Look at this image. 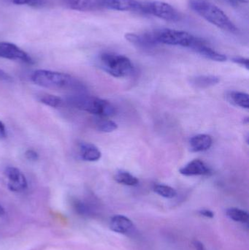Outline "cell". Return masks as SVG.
I'll return each mask as SVG.
<instances>
[{"instance_id": "cell-1", "label": "cell", "mask_w": 249, "mask_h": 250, "mask_svg": "<svg viewBox=\"0 0 249 250\" xmlns=\"http://www.w3.org/2000/svg\"><path fill=\"white\" fill-rule=\"evenodd\" d=\"M189 3L192 10L216 27L230 33L238 32L226 13L209 0H189Z\"/></svg>"}, {"instance_id": "cell-2", "label": "cell", "mask_w": 249, "mask_h": 250, "mask_svg": "<svg viewBox=\"0 0 249 250\" xmlns=\"http://www.w3.org/2000/svg\"><path fill=\"white\" fill-rule=\"evenodd\" d=\"M31 80L35 84L47 89L80 90L83 86L76 79L67 73L49 70H35Z\"/></svg>"}, {"instance_id": "cell-3", "label": "cell", "mask_w": 249, "mask_h": 250, "mask_svg": "<svg viewBox=\"0 0 249 250\" xmlns=\"http://www.w3.org/2000/svg\"><path fill=\"white\" fill-rule=\"evenodd\" d=\"M67 103L72 106L100 117H111L116 113L115 107L105 100L89 95H70Z\"/></svg>"}, {"instance_id": "cell-4", "label": "cell", "mask_w": 249, "mask_h": 250, "mask_svg": "<svg viewBox=\"0 0 249 250\" xmlns=\"http://www.w3.org/2000/svg\"><path fill=\"white\" fill-rule=\"evenodd\" d=\"M101 67L114 77H127L133 74L134 66L128 57L114 53L105 52L99 57Z\"/></svg>"}, {"instance_id": "cell-5", "label": "cell", "mask_w": 249, "mask_h": 250, "mask_svg": "<svg viewBox=\"0 0 249 250\" xmlns=\"http://www.w3.org/2000/svg\"><path fill=\"white\" fill-rule=\"evenodd\" d=\"M159 44L191 48L196 37L184 31L172 29H160L153 31Z\"/></svg>"}, {"instance_id": "cell-6", "label": "cell", "mask_w": 249, "mask_h": 250, "mask_svg": "<svg viewBox=\"0 0 249 250\" xmlns=\"http://www.w3.org/2000/svg\"><path fill=\"white\" fill-rule=\"evenodd\" d=\"M141 13L150 15L170 22L181 19L178 10L168 3L161 1H142Z\"/></svg>"}, {"instance_id": "cell-7", "label": "cell", "mask_w": 249, "mask_h": 250, "mask_svg": "<svg viewBox=\"0 0 249 250\" xmlns=\"http://www.w3.org/2000/svg\"><path fill=\"white\" fill-rule=\"evenodd\" d=\"M99 8L117 11L135 12L141 13L142 1L140 0H96Z\"/></svg>"}, {"instance_id": "cell-8", "label": "cell", "mask_w": 249, "mask_h": 250, "mask_svg": "<svg viewBox=\"0 0 249 250\" xmlns=\"http://www.w3.org/2000/svg\"><path fill=\"white\" fill-rule=\"evenodd\" d=\"M0 57L6 60L21 62L28 64L34 63L33 59L18 45L8 42H0Z\"/></svg>"}, {"instance_id": "cell-9", "label": "cell", "mask_w": 249, "mask_h": 250, "mask_svg": "<svg viewBox=\"0 0 249 250\" xmlns=\"http://www.w3.org/2000/svg\"><path fill=\"white\" fill-rule=\"evenodd\" d=\"M7 188L13 192H22L28 188V182L23 172L17 167L10 166L4 170Z\"/></svg>"}, {"instance_id": "cell-10", "label": "cell", "mask_w": 249, "mask_h": 250, "mask_svg": "<svg viewBox=\"0 0 249 250\" xmlns=\"http://www.w3.org/2000/svg\"><path fill=\"white\" fill-rule=\"evenodd\" d=\"M125 38L128 42L141 49L151 50L159 45L153 31L143 33H127Z\"/></svg>"}, {"instance_id": "cell-11", "label": "cell", "mask_w": 249, "mask_h": 250, "mask_svg": "<svg viewBox=\"0 0 249 250\" xmlns=\"http://www.w3.org/2000/svg\"><path fill=\"white\" fill-rule=\"evenodd\" d=\"M190 49L192 50L197 54H200L205 58L213 60V61L222 62L227 61V60H228L226 56L215 51L211 47L208 45L207 42H205L203 40L200 39L197 37Z\"/></svg>"}, {"instance_id": "cell-12", "label": "cell", "mask_w": 249, "mask_h": 250, "mask_svg": "<svg viewBox=\"0 0 249 250\" xmlns=\"http://www.w3.org/2000/svg\"><path fill=\"white\" fill-rule=\"evenodd\" d=\"M134 225L130 219L124 215H114L110 221V229L115 233L128 234L134 230Z\"/></svg>"}, {"instance_id": "cell-13", "label": "cell", "mask_w": 249, "mask_h": 250, "mask_svg": "<svg viewBox=\"0 0 249 250\" xmlns=\"http://www.w3.org/2000/svg\"><path fill=\"white\" fill-rule=\"evenodd\" d=\"M179 172L184 176H194L208 175L211 170L204 162L200 160H194L181 167Z\"/></svg>"}, {"instance_id": "cell-14", "label": "cell", "mask_w": 249, "mask_h": 250, "mask_svg": "<svg viewBox=\"0 0 249 250\" xmlns=\"http://www.w3.org/2000/svg\"><path fill=\"white\" fill-rule=\"evenodd\" d=\"M190 148L194 152L209 150L213 144V139L210 135L200 134L192 137L190 141Z\"/></svg>"}, {"instance_id": "cell-15", "label": "cell", "mask_w": 249, "mask_h": 250, "mask_svg": "<svg viewBox=\"0 0 249 250\" xmlns=\"http://www.w3.org/2000/svg\"><path fill=\"white\" fill-rule=\"evenodd\" d=\"M80 154L81 158L87 162L98 161L102 156L101 151L96 146L87 142L80 144Z\"/></svg>"}, {"instance_id": "cell-16", "label": "cell", "mask_w": 249, "mask_h": 250, "mask_svg": "<svg viewBox=\"0 0 249 250\" xmlns=\"http://www.w3.org/2000/svg\"><path fill=\"white\" fill-rule=\"evenodd\" d=\"M67 7L77 11H92L99 9L96 0H63Z\"/></svg>"}, {"instance_id": "cell-17", "label": "cell", "mask_w": 249, "mask_h": 250, "mask_svg": "<svg viewBox=\"0 0 249 250\" xmlns=\"http://www.w3.org/2000/svg\"><path fill=\"white\" fill-rule=\"evenodd\" d=\"M219 77L214 76H199L191 79V83L193 86L200 89L215 86L219 83Z\"/></svg>"}, {"instance_id": "cell-18", "label": "cell", "mask_w": 249, "mask_h": 250, "mask_svg": "<svg viewBox=\"0 0 249 250\" xmlns=\"http://www.w3.org/2000/svg\"><path fill=\"white\" fill-rule=\"evenodd\" d=\"M229 101L234 105L241 108L249 109V95L244 92H237L233 91L228 94Z\"/></svg>"}, {"instance_id": "cell-19", "label": "cell", "mask_w": 249, "mask_h": 250, "mask_svg": "<svg viewBox=\"0 0 249 250\" xmlns=\"http://www.w3.org/2000/svg\"><path fill=\"white\" fill-rule=\"evenodd\" d=\"M95 127L99 132H112L118 129V125L112 120H108L106 117H100L95 119L94 122Z\"/></svg>"}, {"instance_id": "cell-20", "label": "cell", "mask_w": 249, "mask_h": 250, "mask_svg": "<svg viewBox=\"0 0 249 250\" xmlns=\"http://www.w3.org/2000/svg\"><path fill=\"white\" fill-rule=\"evenodd\" d=\"M226 214L230 219L238 223H247L249 218L248 212L238 208H228L227 209Z\"/></svg>"}, {"instance_id": "cell-21", "label": "cell", "mask_w": 249, "mask_h": 250, "mask_svg": "<svg viewBox=\"0 0 249 250\" xmlns=\"http://www.w3.org/2000/svg\"><path fill=\"white\" fill-rule=\"evenodd\" d=\"M115 180L118 183L127 186H135L139 183V180L131 173L126 171H120L115 176Z\"/></svg>"}, {"instance_id": "cell-22", "label": "cell", "mask_w": 249, "mask_h": 250, "mask_svg": "<svg viewBox=\"0 0 249 250\" xmlns=\"http://www.w3.org/2000/svg\"><path fill=\"white\" fill-rule=\"evenodd\" d=\"M39 102L51 108H59L64 104V101L59 97L50 94H44L39 97Z\"/></svg>"}, {"instance_id": "cell-23", "label": "cell", "mask_w": 249, "mask_h": 250, "mask_svg": "<svg viewBox=\"0 0 249 250\" xmlns=\"http://www.w3.org/2000/svg\"><path fill=\"white\" fill-rule=\"evenodd\" d=\"M153 189L156 194L165 198H173L177 195L176 190L168 185H156Z\"/></svg>"}, {"instance_id": "cell-24", "label": "cell", "mask_w": 249, "mask_h": 250, "mask_svg": "<svg viewBox=\"0 0 249 250\" xmlns=\"http://www.w3.org/2000/svg\"><path fill=\"white\" fill-rule=\"evenodd\" d=\"M73 207L77 214L83 216H89L92 214V210L87 204L83 203V201L76 200L73 203Z\"/></svg>"}, {"instance_id": "cell-25", "label": "cell", "mask_w": 249, "mask_h": 250, "mask_svg": "<svg viewBox=\"0 0 249 250\" xmlns=\"http://www.w3.org/2000/svg\"><path fill=\"white\" fill-rule=\"evenodd\" d=\"M18 5H28L32 7H39L45 4V0H12Z\"/></svg>"}, {"instance_id": "cell-26", "label": "cell", "mask_w": 249, "mask_h": 250, "mask_svg": "<svg viewBox=\"0 0 249 250\" xmlns=\"http://www.w3.org/2000/svg\"><path fill=\"white\" fill-rule=\"evenodd\" d=\"M26 160L31 162H36L39 160V154L35 150L29 148L24 153Z\"/></svg>"}, {"instance_id": "cell-27", "label": "cell", "mask_w": 249, "mask_h": 250, "mask_svg": "<svg viewBox=\"0 0 249 250\" xmlns=\"http://www.w3.org/2000/svg\"><path fill=\"white\" fill-rule=\"evenodd\" d=\"M232 62L245 67L247 70L249 69V60L248 59L244 57H236L232 58Z\"/></svg>"}, {"instance_id": "cell-28", "label": "cell", "mask_w": 249, "mask_h": 250, "mask_svg": "<svg viewBox=\"0 0 249 250\" xmlns=\"http://www.w3.org/2000/svg\"><path fill=\"white\" fill-rule=\"evenodd\" d=\"M199 214L203 217H207V218H213L214 213L209 209H202L199 211Z\"/></svg>"}, {"instance_id": "cell-29", "label": "cell", "mask_w": 249, "mask_h": 250, "mask_svg": "<svg viewBox=\"0 0 249 250\" xmlns=\"http://www.w3.org/2000/svg\"><path fill=\"white\" fill-rule=\"evenodd\" d=\"M7 136V130H6L5 125L2 122L0 121V140L4 139Z\"/></svg>"}, {"instance_id": "cell-30", "label": "cell", "mask_w": 249, "mask_h": 250, "mask_svg": "<svg viewBox=\"0 0 249 250\" xmlns=\"http://www.w3.org/2000/svg\"><path fill=\"white\" fill-rule=\"evenodd\" d=\"M10 80H11V77L5 71L0 69V81L9 82Z\"/></svg>"}, {"instance_id": "cell-31", "label": "cell", "mask_w": 249, "mask_h": 250, "mask_svg": "<svg viewBox=\"0 0 249 250\" xmlns=\"http://www.w3.org/2000/svg\"><path fill=\"white\" fill-rule=\"evenodd\" d=\"M193 245H194L196 250H206L203 244L201 243L200 241L194 240L193 242Z\"/></svg>"}, {"instance_id": "cell-32", "label": "cell", "mask_w": 249, "mask_h": 250, "mask_svg": "<svg viewBox=\"0 0 249 250\" xmlns=\"http://www.w3.org/2000/svg\"><path fill=\"white\" fill-rule=\"evenodd\" d=\"M219 2L224 3V4H229L230 6H236L238 2L235 0H217Z\"/></svg>"}, {"instance_id": "cell-33", "label": "cell", "mask_w": 249, "mask_h": 250, "mask_svg": "<svg viewBox=\"0 0 249 250\" xmlns=\"http://www.w3.org/2000/svg\"><path fill=\"white\" fill-rule=\"evenodd\" d=\"M4 214H5V210H4V207L1 206V204H0V217L4 216Z\"/></svg>"}, {"instance_id": "cell-34", "label": "cell", "mask_w": 249, "mask_h": 250, "mask_svg": "<svg viewBox=\"0 0 249 250\" xmlns=\"http://www.w3.org/2000/svg\"><path fill=\"white\" fill-rule=\"evenodd\" d=\"M237 2L248 3L249 0H235Z\"/></svg>"}]
</instances>
